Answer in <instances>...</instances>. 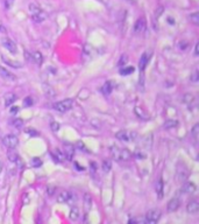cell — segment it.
Segmentation results:
<instances>
[{"instance_id":"6da1fadb","label":"cell","mask_w":199,"mask_h":224,"mask_svg":"<svg viewBox=\"0 0 199 224\" xmlns=\"http://www.w3.org/2000/svg\"><path fill=\"white\" fill-rule=\"evenodd\" d=\"M28 8H29V13H31V15L33 21L42 22L47 19V14L44 13L43 11L41 9L40 6L36 4V2H31L29 6H28Z\"/></svg>"},{"instance_id":"7a4b0ae2","label":"cell","mask_w":199,"mask_h":224,"mask_svg":"<svg viewBox=\"0 0 199 224\" xmlns=\"http://www.w3.org/2000/svg\"><path fill=\"white\" fill-rule=\"evenodd\" d=\"M111 155L112 158L115 159L116 161H122V160H129L132 158V153L127 148H119L118 146H112L111 147Z\"/></svg>"},{"instance_id":"3957f363","label":"cell","mask_w":199,"mask_h":224,"mask_svg":"<svg viewBox=\"0 0 199 224\" xmlns=\"http://www.w3.org/2000/svg\"><path fill=\"white\" fill-rule=\"evenodd\" d=\"M159 217H161V212L157 209H153L147 212L146 218H145V224H157Z\"/></svg>"},{"instance_id":"277c9868","label":"cell","mask_w":199,"mask_h":224,"mask_svg":"<svg viewBox=\"0 0 199 224\" xmlns=\"http://www.w3.org/2000/svg\"><path fill=\"white\" fill-rule=\"evenodd\" d=\"M72 103H73L72 99H64V101H61V102L55 103V104H54V109L64 113V112L69 111L71 107H72Z\"/></svg>"},{"instance_id":"5b68a950","label":"cell","mask_w":199,"mask_h":224,"mask_svg":"<svg viewBox=\"0 0 199 224\" xmlns=\"http://www.w3.org/2000/svg\"><path fill=\"white\" fill-rule=\"evenodd\" d=\"M2 144H4L7 148L14 149L18 146L19 140H18V138L15 136H13V134H7V136H5L4 138H2Z\"/></svg>"},{"instance_id":"8992f818","label":"cell","mask_w":199,"mask_h":224,"mask_svg":"<svg viewBox=\"0 0 199 224\" xmlns=\"http://www.w3.org/2000/svg\"><path fill=\"white\" fill-rule=\"evenodd\" d=\"M115 137H116V139H119V140L127 141V142H128V141H132L136 138V133H135V132H129V131L122 130V131L118 132V133L115 134Z\"/></svg>"},{"instance_id":"52a82bcc","label":"cell","mask_w":199,"mask_h":224,"mask_svg":"<svg viewBox=\"0 0 199 224\" xmlns=\"http://www.w3.org/2000/svg\"><path fill=\"white\" fill-rule=\"evenodd\" d=\"M7 158L11 162L15 163L18 168H23V162H22L21 158H20V155H19L14 149H9L8 152H7Z\"/></svg>"},{"instance_id":"ba28073f","label":"cell","mask_w":199,"mask_h":224,"mask_svg":"<svg viewBox=\"0 0 199 224\" xmlns=\"http://www.w3.org/2000/svg\"><path fill=\"white\" fill-rule=\"evenodd\" d=\"M73 200H75V196H73V194L70 193V192H68V190H63L59 193L57 197V202L58 203H71L73 202Z\"/></svg>"},{"instance_id":"9c48e42d","label":"cell","mask_w":199,"mask_h":224,"mask_svg":"<svg viewBox=\"0 0 199 224\" xmlns=\"http://www.w3.org/2000/svg\"><path fill=\"white\" fill-rule=\"evenodd\" d=\"M176 176H177V181H179V182L186 181L187 177H189V171H187V168H186L184 165L178 166L176 172Z\"/></svg>"},{"instance_id":"30bf717a","label":"cell","mask_w":199,"mask_h":224,"mask_svg":"<svg viewBox=\"0 0 199 224\" xmlns=\"http://www.w3.org/2000/svg\"><path fill=\"white\" fill-rule=\"evenodd\" d=\"M1 43H2V46L8 50L9 53L17 54L18 48H17V44H15V42H14L13 40H11L9 37H4L2 41H1Z\"/></svg>"},{"instance_id":"8fae6325","label":"cell","mask_w":199,"mask_h":224,"mask_svg":"<svg viewBox=\"0 0 199 224\" xmlns=\"http://www.w3.org/2000/svg\"><path fill=\"white\" fill-rule=\"evenodd\" d=\"M146 20L143 18H140L137 19V21L135 22V25H134V33H136V34H140V33H143V32L146 31Z\"/></svg>"},{"instance_id":"7c38bea8","label":"cell","mask_w":199,"mask_h":224,"mask_svg":"<svg viewBox=\"0 0 199 224\" xmlns=\"http://www.w3.org/2000/svg\"><path fill=\"white\" fill-rule=\"evenodd\" d=\"M179 206H181V201H179V198L173 197L168 202V204H167V209H168L169 212H173V211H176L177 209L179 208Z\"/></svg>"},{"instance_id":"4fadbf2b","label":"cell","mask_w":199,"mask_h":224,"mask_svg":"<svg viewBox=\"0 0 199 224\" xmlns=\"http://www.w3.org/2000/svg\"><path fill=\"white\" fill-rule=\"evenodd\" d=\"M186 211L189 214H191V215H196L199 211V203L196 200L190 201V202L187 203V206H186Z\"/></svg>"},{"instance_id":"5bb4252c","label":"cell","mask_w":199,"mask_h":224,"mask_svg":"<svg viewBox=\"0 0 199 224\" xmlns=\"http://www.w3.org/2000/svg\"><path fill=\"white\" fill-rule=\"evenodd\" d=\"M182 190H183V193L187 194V195H192L197 190V187L193 182H185L184 186L182 187Z\"/></svg>"},{"instance_id":"9a60e30c","label":"cell","mask_w":199,"mask_h":224,"mask_svg":"<svg viewBox=\"0 0 199 224\" xmlns=\"http://www.w3.org/2000/svg\"><path fill=\"white\" fill-rule=\"evenodd\" d=\"M0 76L4 79H7V81H14L15 79V76L4 67H0Z\"/></svg>"},{"instance_id":"2e32d148","label":"cell","mask_w":199,"mask_h":224,"mask_svg":"<svg viewBox=\"0 0 199 224\" xmlns=\"http://www.w3.org/2000/svg\"><path fill=\"white\" fill-rule=\"evenodd\" d=\"M17 98H18V97L15 96L14 93H12V92L6 93V95L4 96L5 106H11V105H12V104L14 103V102L17 101Z\"/></svg>"},{"instance_id":"e0dca14e","label":"cell","mask_w":199,"mask_h":224,"mask_svg":"<svg viewBox=\"0 0 199 224\" xmlns=\"http://www.w3.org/2000/svg\"><path fill=\"white\" fill-rule=\"evenodd\" d=\"M69 218H70L71 221H73V222L78 221V218H79V209H78V207H76V206L71 207Z\"/></svg>"},{"instance_id":"ac0fdd59","label":"cell","mask_w":199,"mask_h":224,"mask_svg":"<svg viewBox=\"0 0 199 224\" xmlns=\"http://www.w3.org/2000/svg\"><path fill=\"white\" fill-rule=\"evenodd\" d=\"M155 190H156V194H157V198L161 200V198L163 197V181H162V179H159V180H157Z\"/></svg>"},{"instance_id":"d6986e66","label":"cell","mask_w":199,"mask_h":224,"mask_svg":"<svg viewBox=\"0 0 199 224\" xmlns=\"http://www.w3.org/2000/svg\"><path fill=\"white\" fill-rule=\"evenodd\" d=\"M148 61H149V55H148L147 53L142 54L141 58H140V62H139V69H140V71L145 70V68H146Z\"/></svg>"},{"instance_id":"ffe728a7","label":"cell","mask_w":199,"mask_h":224,"mask_svg":"<svg viewBox=\"0 0 199 224\" xmlns=\"http://www.w3.org/2000/svg\"><path fill=\"white\" fill-rule=\"evenodd\" d=\"M73 147L71 145H68V144H64V153H65V157L68 160H71L72 159V157H73Z\"/></svg>"},{"instance_id":"44dd1931","label":"cell","mask_w":199,"mask_h":224,"mask_svg":"<svg viewBox=\"0 0 199 224\" xmlns=\"http://www.w3.org/2000/svg\"><path fill=\"white\" fill-rule=\"evenodd\" d=\"M112 89H113V85H112V83L108 81V82H106V83L104 84V87L102 88V93H105V95H110V93L112 92Z\"/></svg>"},{"instance_id":"7402d4cb","label":"cell","mask_w":199,"mask_h":224,"mask_svg":"<svg viewBox=\"0 0 199 224\" xmlns=\"http://www.w3.org/2000/svg\"><path fill=\"white\" fill-rule=\"evenodd\" d=\"M91 204H92V200H91V196L90 195H85L84 196V208L85 211H88L91 209Z\"/></svg>"},{"instance_id":"603a6c76","label":"cell","mask_w":199,"mask_h":224,"mask_svg":"<svg viewBox=\"0 0 199 224\" xmlns=\"http://www.w3.org/2000/svg\"><path fill=\"white\" fill-rule=\"evenodd\" d=\"M31 58L34 60V62H35L36 64H41V63L43 62V57H42L41 53H39V52H35V53L33 54V56H31Z\"/></svg>"},{"instance_id":"cb8c5ba5","label":"cell","mask_w":199,"mask_h":224,"mask_svg":"<svg viewBox=\"0 0 199 224\" xmlns=\"http://www.w3.org/2000/svg\"><path fill=\"white\" fill-rule=\"evenodd\" d=\"M11 125L15 128H21L22 126H23V120L20 118H17V119H14V120H12Z\"/></svg>"},{"instance_id":"d4e9b609","label":"cell","mask_w":199,"mask_h":224,"mask_svg":"<svg viewBox=\"0 0 199 224\" xmlns=\"http://www.w3.org/2000/svg\"><path fill=\"white\" fill-rule=\"evenodd\" d=\"M191 134L193 137V139L195 140H198L199 138V124H196L193 128H192V131H191Z\"/></svg>"},{"instance_id":"484cf974","label":"cell","mask_w":199,"mask_h":224,"mask_svg":"<svg viewBox=\"0 0 199 224\" xmlns=\"http://www.w3.org/2000/svg\"><path fill=\"white\" fill-rule=\"evenodd\" d=\"M31 165L33 166L34 168H39L42 166V161H41L40 158H33L31 161Z\"/></svg>"},{"instance_id":"4316f807","label":"cell","mask_w":199,"mask_h":224,"mask_svg":"<svg viewBox=\"0 0 199 224\" xmlns=\"http://www.w3.org/2000/svg\"><path fill=\"white\" fill-rule=\"evenodd\" d=\"M189 20H190V22H192V23H195V25H199V13H193L191 14L190 17H189Z\"/></svg>"},{"instance_id":"83f0119b","label":"cell","mask_w":199,"mask_h":224,"mask_svg":"<svg viewBox=\"0 0 199 224\" xmlns=\"http://www.w3.org/2000/svg\"><path fill=\"white\" fill-rule=\"evenodd\" d=\"M177 120H167L164 124V128H173L177 126Z\"/></svg>"},{"instance_id":"f1b7e54d","label":"cell","mask_w":199,"mask_h":224,"mask_svg":"<svg viewBox=\"0 0 199 224\" xmlns=\"http://www.w3.org/2000/svg\"><path fill=\"white\" fill-rule=\"evenodd\" d=\"M133 71H134V68H133V67H126L125 69H121V70H120V74L122 75V76H127V75L132 74Z\"/></svg>"},{"instance_id":"f546056e","label":"cell","mask_w":199,"mask_h":224,"mask_svg":"<svg viewBox=\"0 0 199 224\" xmlns=\"http://www.w3.org/2000/svg\"><path fill=\"white\" fill-rule=\"evenodd\" d=\"M111 167H112V165H111V161L110 160H105V161H102V169L104 172H110L111 171Z\"/></svg>"},{"instance_id":"4dcf8cb0","label":"cell","mask_w":199,"mask_h":224,"mask_svg":"<svg viewBox=\"0 0 199 224\" xmlns=\"http://www.w3.org/2000/svg\"><path fill=\"white\" fill-rule=\"evenodd\" d=\"M134 111H135V114H136L137 117H140V118L143 119V120H145V119H149V116H145V113L143 114L141 113V109H140V107H135Z\"/></svg>"},{"instance_id":"1f68e13d","label":"cell","mask_w":199,"mask_h":224,"mask_svg":"<svg viewBox=\"0 0 199 224\" xmlns=\"http://www.w3.org/2000/svg\"><path fill=\"white\" fill-rule=\"evenodd\" d=\"M2 2H4L5 9H6V11H8V9H11V7L13 6L14 0H2Z\"/></svg>"},{"instance_id":"d6a6232c","label":"cell","mask_w":199,"mask_h":224,"mask_svg":"<svg viewBox=\"0 0 199 224\" xmlns=\"http://www.w3.org/2000/svg\"><path fill=\"white\" fill-rule=\"evenodd\" d=\"M127 61H128V57H127V55H121L119 62H118V66H119V67H124L125 64L127 63Z\"/></svg>"},{"instance_id":"836d02e7","label":"cell","mask_w":199,"mask_h":224,"mask_svg":"<svg viewBox=\"0 0 199 224\" xmlns=\"http://www.w3.org/2000/svg\"><path fill=\"white\" fill-rule=\"evenodd\" d=\"M198 79H199V72H198V70H195V72H193L192 76H191L190 81L191 82H193V83H197V82H198Z\"/></svg>"},{"instance_id":"e575fe53","label":"cell","mask_w":199,"mask_h":224,"mask_svg":"<svg viewBox=\"0 0 199 224\" xmlns=\"http://www.w3.org/2000/svg\"><path fill=\"white\" fill-rule=\"evenodd\" d=\"M50 127H51V130H53L54 132H57L58 130H59V124L56 123V122H51V123H50Z\"/></svg>"},{"instance_id":"d590c367","label":"cell","mask_w":199,"mask_h":224,"mask_svg":"<svg viewBox=\"0 0 199 224\" xmlns=\"http://www.w3.org/2000/svg\"><path fill=\"white\" fill-rule=\"evenodd\" d=\"M77 147H80L83 152H88V149L85 147V145L83 144V142H82V141H78V142H77Z\"/></svg>"},{"instance_id":"8d00e7d4","label":"cell","mask_w":199,"mask_h":224,"mask_svg":"<svg viewBox=\"0 0 199 224\" xmlns=\"http://www.w3.org/2000/svg\"><path fill=\"white\" fill-rule=\"evenodd\" d=\"M25 105H26V106H31V105H33V99H31V97H27L26 99H25Z\"/></svg>"},{"instance_id":"74e56055","label":"cell","mask_w":199,"mask_h":224,"mask_svg":"<svg viewBox=\"0 0 199 224\" xmlns=\"http://www.w3.org/2000/svg\"><path fill=\"white\" fill-rule=\"evenodd\" d=\"M0 33H6V28H5V26L2 25L1 21H0Z\"/></svg>"},{"instance_id":"f35d334b","label":"cell","mask_w":199,"mask_h":224,"mask_svg":"<svg viewBox=\"0 0 199 224\" xmlns=\"http://www.w3.org/2000/svg\"><path fill=\"white\" fill-rule=\"evenodd\" d=\"M199 54V43H196V47H195V55L196 56H198Z\"/></svg>"},{"instance_id":"ab89813d","label":"cell","mask_w":199,"mask_h":224,"mask_svg":"<svg viewBox=\"0 0 199 224\" xmlns=\"http://www.w3.org/2000/svg\"><path fill=\"white\" fill-rule=\"evenodd\" d=\"M19 111V107L18 106H13L12 109H11V113H17Z\"/></svg>"},{"instance_id":"60d3db41","label":"cell","mask_w":199,"mask_h":224,"mask_svg":"<svg viewBox=\"0 0 199 224\" xmlns=\"http://www.w3.org/2000/svg\"><path fill=\"white\" fill-rule=\"evenodd\" d=\"M54 190H55V188H54V187H51V188H50V187H48V195H53Z\"/></svg>"},{"instance_id":"b9f144b4","label":"cell","mask_w":199,"mask_h":224,"mask_svg":"<svg viewBox=\"0 0 199 224\" xmlns=\"http://www.w3.org/2000/svg\"><path fill=\"white\" fill-rule=\"evenodd\" d=\"M28 202H29V200H28V195H25V201H23V204H28Z\"/></svg>"},{"instance_id":"7bdbcfd3","label":"cell","mask_w":199,"mask_h":224,"mask_svg":"<svg viewBox=\"0 0 199 224\" xmlns=\"http://www.w3.org/2000/svg\"><path fill=\"white\" fill-rule=\"evenodd\" d=\"M34 131V130H28V133H29V134H33V136H37V133H36V132H33Z\"/></svg>"},{"instance_id":"ee69618b","label":"cell","mask_w":199,"mask_h":224,"mask_svg":"<svg viewBox=\"0 0 199 224\" xmlns=\"http://www.w3.org/2000/svg\"><path fill=\"white\" fill-rule=\"evenodd\" d=\"M128 224H137V220H130L128 222Z\"/></svg>"},{"instance_id":"f6af8a7d","label":"cell","mask_w":199,"mask_h":224,"mask_svg":"<svg viewBox=\"0 0 199 224\" xmlns=\"http://www.w3.org/2000/svg\"><path fill=\"white\" fill-rule=\"evenodd\" d=\"M2 172V165H1V162H0V173Z\"/></svg>"}]
</instances>
